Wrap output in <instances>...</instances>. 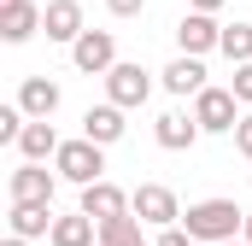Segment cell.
<instances>
[{
    "mask_svg": "<svg viewBox=\"0 0 252 246\" xmlns=\"http://www.w3.org/2000/svg\"><path fill=\"white\" fill-rule=\"evenodd\" d=\"M182 229H188L193 241H205V246H223V241H241L247 211L235 199H193L188 211H182Z\"/></svg>",
    "mask_w": 252,
    "mask_h": 246,
    "instance_id": "obj_1",
    "label": "cell"
},
{
    "mask_svg": "<svg viewBox=\"0 0 252 246\" xmlns=\"http://www.w3.org/2000/svg\"><path fill=\"white\" fill-rule=\"evenodd\" d=\"M53 170H59V182H76V187H94L106 182V147H94V141H64L59 158H53Z\"/></svg>",
    "mask_w": 252,
    "mask_h": 246,
    "instance_id": "obj_2",
    "label": "cell"
},
{
    "mask_svg": "<svg viewBox=\"0 0 252 246\" xmlns=\"http://www.w3.org/2000/svg\"><path fill=\"white\" fill-rule=\"evenodd\" d=\"M129 211H135L147 229H176V223H182V205H176V193L164 182H141L129 193Z\"/></svg>",
    "mask_w": 252,
    "mask_h": 246,
    "instance_id": "obj_3",
    "label": "cell"
},
{
    "mask_svg": "<svg viewBox=\"0 0 252 246\" xmlns=\"http://www.w3.org/2000/svg\"><path fill=\"white\" fill-rule=\"evenodd\" d=\"M193 123H199L205 135H235V129H241V100L211 82V88L193 100Z\"/></svg>",
    "mask_w": 252,
    "mask_h": 246,
    "instance_id": "obj_4",
    "label": "cell"
},
{
    "mask_svg": "<svg viewBox=\"0 0 252 246\" xmlns=\"http://www.w3.org/2000/svg\"><path fill=\"white\" fill-rule=\"evenodd\" d=\"M147 94H153V70H141L135 59H118V64H112V76H106V100H112L118 112L147 106Z\"/></svg>",
    "mask_w": 252,
    "mask_h": 246,
    "instance_id": "obj_5",
    "label": "cell"
},
{
    "mask_svg": "<svg viewBox=\"0 0 252 246\" xmlns=\"http://www.w3.org/2000/svg\"><path fill=\"white\" fill-rule=\"evenodd\" d=\"M70 59L82 76H112V64H118V35L112 30H88L76 47H70Z\"/></svg>",
    "mask_w": 252,
    "mask_h": 246,
    "instance_id": "obj_6",
    "label": "cell"
},
{
    "mask_svg": "<svg viewBox=\"0 0 252 246\" xmlns=\"http://www.w3.org/2000/svg\"><path fill=\"white\" fill-rule=\"evenodd\" d=\"M41 30H47V41L76 47V41L88 35V24H82V0H47V6H41Z\"/></svg>",
    "mask_w": 252,
    "mask_h": 246,
    "instance_id": "obj_7",
    "label": "cell"
},
{
    "mask_svg": "<svg viewBox=\"0 0 252 246\" xmlns=\"http://www.w3.org/2000/svg\"><path fill=\"white\" fill-rule=\"evenodd\" d=\"M176 47H182V59H205L211 47H223V24L205 18V12H188L176 24Z\"/></svg>",
    "mask_w": 252,
    "mask_h": 246,
    "instance_id": "obj_8",
    "label": "cell"
},
{
    "mask_svg": "<svg viewBox=\"0 0 252 246\" xmlns=\"http://www.w3.org/2000/svg\"><path fill=\"white\" fill-rule=\"evenodd\" d=\"M53 187H59L53 170H41V164H18L12 182H6V193H12V205H53Z\"/></svg>",
    "mask_w": 252,
    "mask_h": 246,
    "instance_id": "obj_9",
    "label": "cell"
},
{
    "mask_svg": "<svg viewBox=\"0 0 252 246\" xmlns=\"http://www.w3.org/2000/svg\"><path fill=\"white\" fill-rule=\"evenodd\" d=\"M59 82H53V76H24V88H18V112H24V118L30 123H47L53 118V112H59Z\"/></svg>",
    "mask_w": 252,
    "mask_h": 246,
    "instance_id": "obj_10",
    "label": "cell"
},
{
    "mask_svg": "<svg viewBox=\"0 0 252 246\" xmlns=\"http://www.w3.org/2000/svg\"><path fill=\"white\" fill-rule=\"evenodd\" d=\"M76 211L94 217V223H112V217H129V193L118 182H94V187H82V205Z\"/></svg>",
    "mask_w": 252,
    "mask_h": 246,
    "instance_id": "obj_11",
    "label": "cell"
},
{
    "mask_svg": "<svg viewBox=\"0 0 252 246\" xmlns=\"http://www.w3.org/2000/svg\"><path fill=\"white\" fill-rule=\"evenodd\" d=\"M124 129H129V123H124V112H118L112 100L82 112V141H94V147H112V141H124Z\"/></svg>",
    "mask_w": 252,
    "mask_h": 246,
    "instance_id": "obj_12",
    "label": "cell"
},
{
    "mask_svg": "<svg viewBox=\"0 0 252 246\" xmlns=\"http://www.w3.org/2000/svg\"><path fill=\"white\" fill-rule=\"evenodd\" d=\"M153 135H158V147H164V153H188L205 129L193 123V112H164V118L153 123Z\"/></svg>",
    "mask_w": 252,
    "mask_h": 246,
    "instance_id": "obj_13",
    "label": "cell"
},
{
    "mask_svg": "<svg viewBox=\"0 0 252 246\" xmlns=\"http://www.w3.org/2000/svg\"><path fill=\"white\" fill-rule=\"evenodd\" d=\"M35 30H41V6L35 0H6L0 6V35L6 41H30Z\"/></svg>",
    "mask_w": 252,
    "mask_h": 246,
    "instance_id": "obj_14",
    "label": "cell"
},
{
    "mask_svg": "<svg viewBox=\"0 0 252 246\" xmlns=\"http://www.w3.org/2000/svg\"><path fill=\"white\" fill-rule=\"evenodd\" d=\"M158 82H164L170 94H193V100L211 88V82H205V64H199V59H170L164 70H158Z\"/></svg>",
    "mask_w": 252,
    "mask_h": 246,
    "instance_id": "obj_15",
    "label": "cell"
},
{
    "mask_svg": "<svg viewBox=\"0 0 252 246\" xmlns=\"http://www.w3.org/2000/svg\"><path fill=\"white\" fill-rule=\"evenodd\" d=\"M6 217H12V235H18V241H41V235H53V223H59L53 205H12Z\"/></svg>",
    "mask_w": 252,
    "mask_h": 246,
    "instance_id": "obj_16",
    "label": "cell"
},
{
    "mask_svg": "<svg viewBox=\"0 0 252 246\" xmlns=\"http://www.w3.org/2000/svg\"><path fill=\"white\" fill-rule=\"evenodd\" d=\"M59 129L53 123H30L24 135H18V153H24V164H41V158H59Z\"/></svg>",
    "mask_w": 252,
    "mask_h": 246,
    "instance_id": "obj_17",
    "label": "cell"
},
{
    "mask_svg": "<svg viewBox=\"0 0 252 246\" xmlns=\"http://www.w3.org/2000/svg\"><path fill=\"white\" fill-rule=\"evenodd\" d=\"M53 246H94L100 241V223L94 217H82V211H70V217H59L53 223V235H47Z\"/></svg>",
    "mask_w": 252,
    "mask_h": 246,
    "instance_id": "obj_18",
    "label": "cell"
},
{
    "mask_svg": "<svg viewBox=\"0 0 252 246\" xmlns=\"http://www.w3.org/2000/svg\"><path fill=\"white\" fill-rule=\"evenodd\" d=\"M100 246H147V241H141V217L129 211V217H112V223H100Z\"/></svg>",
    "mask_w": 252,
    "mask_h": 246,
    "instance_id": "obj_19",
    "label": "cell"
},
{
    "mask_svg": "<svg viewBox=\"0 0 252 246\" xmlns=\"http://www.w3.org/2000/svg\"><path fill=\"white\" fill-rule=\"evenodd\" d=\"M217 53H229V64H252V24H223Z\"/></svg>",
    "mask_w": 252,
    "mask_h": 246,
    "instance_id": "obj_20",
    "label": "cell"
},
{
    "mask_svg": "<svg viewBox=\"0 0 252 246\" xmlns=\"http://www.w3.org/2000/svg\"><path fill=\"white\" fill-rule=\"evenodd\" d=\"M229 94H235L241 106H252V64H235V82H229Z\"/></svg>",
    "mask_w": 252,
    "mask_h": 246,
    "instance_id": "obj_21",
    "label": "cell"
},
{
    "mask_svg": "<svg viewBox=\"0 0 252 246\" xmlns=\"http://www.w3.org/2000/svg\"><path fill=\"white\" fill-rule=\"evenodd\" d=\"M106 12H112V18H141L147 0H106Z\"/></svg>",
    "mask_w": 252,
    "mask_h": 246,
    "instance_id": "obj_22",
    "label": "cell"
},
{
    "mask_svg": "<svg viewBox=\"0 0 252 246\" xmlns=\"http://www.w3.org/2000/svg\"><path fill=\"white\" fill-rule=\"evenodd\" d=\"M153 246H199V241H193L188 229H182V223H176V229H164V235H158V241H153Z\"/></svg>",
    "mask_w": 252,
    "mask_h": 246,
    "instance_id": "obj_23",
    "label": "cell"
},
{
    "mask_svg": "<svg viewBox=\"0 0 252 246\" xmlns=\"http://www.w3.org/2000/svg\"><path fill=\"white\" fill-rule=\"evenodd\" d=\"M235 153H241V158H252V112L241 118V129H235Z\"/></svg>",
    "mask_w": 252,
    "mask_h": 246,
    "instance_id": "obj_24",
    "label": "cell"
},
{
    "mask_svg": "<svg viewBox=\"0 0 252 246\" xmlns=\"http://www.w3.org/2000/svg\"><path fill=\"white\" fill-rule=\"evenodd\" d=\"M223 6H229V0H188V12H205V18H217Z\"/></svg>",
    "mask_w": 252,
    "mask_h": 246,
    "instance_id": "obj_25",
    "label": "cell"
},
{
    "mask_svg": "<svg viewBox=\"0 0 252 246\" xmlns=\"http://www.w3.org/2000/svg\"><path fill=\"white\" fill-rule=\"evenodd\" d=\"M241 241H247V246H252V211H247V229H241Z\"/></svg>",
    "mask_w": 252,
    "mask_h": 246,
    "instance_id": "obj_26",
    "label": "cell"
},
{
    "mask_svg": "<svg viewBox=\"0 0 252 246\" xmlns=\"http://www.w3.org/2000/svg\"><path fill=\"white\" fill-rule=\"evenodd\" d=\"M6 246H30V241H18V235H6Z\"/></svg>",
    "mask_w": 252,
    "mask_h": 246,
    "instance_id": "obj_27",
    "label": "cell"
},
{
    "mask_svg": "<svg viewBox=\"0 0 252 246\" xmlns=\"http://www.w3.org/2000/svg\"><path fill=\"white\" fill-rule=\"evenodd\" d=\"M223 246H247V241H223Z\"/></svg>",
    "mask_w": 252,
    "mask_h": 246,
    "instance_id": "obj_28",
    "label": "cell"
}]
</instances>
